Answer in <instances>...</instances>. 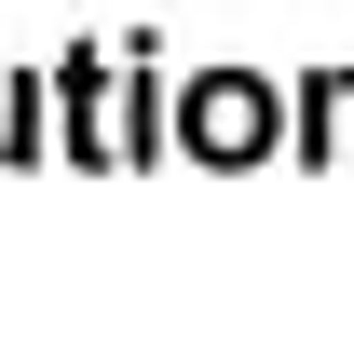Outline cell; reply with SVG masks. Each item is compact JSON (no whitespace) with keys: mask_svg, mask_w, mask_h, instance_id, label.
<instances>
[{"mask_svg":"<svg viewBox=\"0 0 354 354\" xmlns=\"http://www.w3.org/2000/svg\"><path fill=\"white\" fill-rule=\"evenodd\" d=\"M259 123H272V109H259V82H218L205 109H191V136H218V150H245Z\"/></svg>","mask_w":354,"mask_h":354,"instance_id":"obj_1","label":"cell"}]
</instances>
